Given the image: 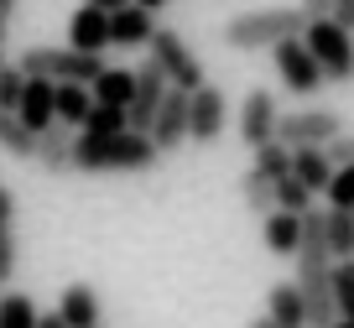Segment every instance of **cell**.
Wrapping results in <instances>:
<instances>
[{
    "label": "cell",
    "instance_id": "cell-43",
    "mask_svg": "<svg viewBox=\"0 0 354 328\" xmlns=\"http://www.w3.org/2000/svg\"><path fill=\"white\" fill-rule=\"evenodd\" d=\"M0 68H6V57H0Z\"/></svg>",
    "mask_w": 354,
    "mask_h": 328
},
{
    "label": "cell",
    "instance_id": "cell-19",
    "mask_svg": "<svg viewBox=\"0 0 354 328\" xmlns=\"http://www.w3.org/2000/svg\"><path fill=\"white\" fill-rule=\"evenodd\" d=\"M292 177H302L313 193H328V183H333L328 152L323 146H292Z\"/></svg>",
    "mask_w": 354,
    "mask_h": 328
},
{
    "label": "cell",
    "instance_id": "cell-33",
    "mask_svg": "<svg viewBox=\"0 0 354 328\" xmlns=\"http://www.w3.org/2000/svg\"><path fill=\"white\" fill-rule=\"evenodd\" d=\"M323 152H328V162H333V167L354 162V136H344V131H339V136H333L328 146H323Z\"/></svg>",
    "mask_w": 354,
    "mask_h": 328
},
{
    "label": "cell",
    "instance_id": "cell-22",
    "mask_svg": "<svg viewBox=\"0 0 354 328\" xmlns=\"http://www.w3.org/2000/svg\"><path fill=\"white\" fill-rule=\"evenodd\" d=\"M88 89H94V99H100V104L131 109V99H136V68H104Z\"/></svg>",
    "mask_w": 354,
    "mask_h": 328
},
{
    "label": "cell",
    "instance_id": "cell-45",
    "mask_svg": "<svg viewBox=\"0 0 354 328\" xmlns=\"http://www.w3.org/2000/svg\"><path fill=\"white\" fill-rule=\"evenodd\" d=\"M94 328H100V323H94Z\"/></svg>",
    "mask_w": 354,
    "mask_h": 328
},
{
    "label": "cell",
    "instance_id": "cell-12",
    "mask_svg": "<svg viewBox=\"0 0 354 328\" xmlns=\"http://www.w3.org/2000/svg\"><path fill=\"white\" fill-rule=\"evenodd\" d=\"M156 37V11H146V6H120V11H110V47H151Z\"/></svg>",
    "mask_w": 354,
    "mask_h": 328
},
{
    "label": "cell",
    "instance_id": "cell-26",
    "mask_svg": "<svg viewBox=\"0 0 354 328\" xmlns=\"http://www.w3.org/2000/svg\"><path fill=\"white\" fill-rule=\"evenodd\" d=\"M84 136H115V131H131V109H120V104H100L94 99V109H88V120L78 125Z\"/></svg>",
    "mask_w": 354,
    "mask_h": 328
},
{
    "label": "cell",
    "instance_id": "cell-18",
    "mask_svg": "<svg viewBox=\"0 0 354 328\" xmlns=\"http://www.w3.org/2000/svg\"><path fill=\"white\" fill-rule=\"evenodd\" d=\"M266 318H277L281 328H308V297H302V286L297 282L271 286V297H266Z\"/></svg>",
    "mask_w": 354,
    "mask_h": 328
},
{
    "label": "cell",
    "instance_id": "cell-15",
    "mask_svg": "<svg viewBox=\"0 0 354 328\" xmlns=\"http://www.w3.org/2000/svg\"><path fill=\"white\" fill-rule=\"evenodd\" d=\"M261 240L271 255H297L302 245V214H292V208H271V214H261Z\"/></svg>",
    "mask_w": 354,
    "mask_h": 328
},
{
    "label": "cell",
    "instance_id": "cell-9",
    "mask_svg": "<svg viewBox=\"0 0 354 328\" xmlns=\"http://www.w3.org/2000/svg\"><path fill=\"white\" fill-rule=\"evenodd\" d=\"M277 120H281V104H277V94L255 84L250 94L240 99V141L250 146V152H255L261 141H277Z\"/></svg>",
    "mask_w": 354,
    "mask_h": 328
},
{
    "label": "cell",
    "instance_id": "cell-38",
    "mask_svg": "<svg viewBox=\"0 0 354 328\" xmlns=\"http://www.w3.org/2000/svg\"><path fill=\"white\" fill-rule=\"evenodd\" d=\"M250 328H281V323H277V318H266V313H261V318H250Z\"/></svg>",
    "mask_w": 354,
    "mask_h": 328
},
{
    "label": "cell",
    "instance_id": "cell-25",
    "mask_svg": "<svg viewBox=\"0 0 354 328\" xmlns=\"http://www.w3.org/2000/svg\"><path fill=\"white\" fill-rule=\"evenodd\" d=\"M240 198H245V208L261 219V214H271V208H277V183H271L266 172H255V167H250V172L240 177Z\"/></svg>",
    "mask_w": 354,
    "mask_h": 328
},
{
    "label": "cell",
    "instance_id": "cell-7",
    "mask_svg": "<svg viewBox=\"0 0 354 328\" xmlns=\"http://www.w3.org/2000/svg\"><path fill=\"white\" fill-rule=\"evenodd\" d=\"M230 125V104H224L219 84H198L188 94V141L193 146H214Z\"/></svg>",
    "mask_w": 354,
    "mask_h": 328
},
{
    "label": "cell",
    "instance_id": "cell-27",
    "mask_svg": "<svg viewBox=\"0 0 354 328\" xmlns=\"http://www.w3.org/2000/svg\"><path fill=\"white\" fill-rule=\"evenodd\" d=\"M250 167L277 183V177L292 172V146H287V141H261V146H255V162H250Z\"/></svg>",
    "mask_w": 354,
    "mask_h": 328
},
{
    "label": "cell",
    "instance_id": "cell-17",
    "mask_svg": "<svg viewBox=\"0 0 354 328\" xmlns=\"http://www.w3.org/2000/svg\"><path fill=\"white\" fill-rule=\"evenodd\" d=\"M57 313H63L68 328H94V323H100V292H94L88 282L63 286V297H57Z\"/></svg>",
    "mask_w": 354,
    "mask_h": 328
},
{
    "label": "cell",
    "instance_id": "cell-32",
    "mask_svg": "<svg viewBox=\"0 0 354 328\" xmlns=\"http://www.w3.org/2000/svg\"><path fill=\"white\" fill-rule=\"evenodd\" d=\"M21 89H26L21 68H0V109H16V104H21Z\"/></svg>",
    "mask_w": 354,
    "mask_h": 328
},
{
    "label": "cell",
    "instance_id": "cell-31",
    "mask_svg": "<svg viewBox=\"0 0 354 328\" xmlns=\"http://www.w3.org/2000/svg\"><path fill=\"white\" fill-rule=\"evenodd\" d=\"M328 203H333V208H354V162L333 167V183H328Z\"/></svg>",
    "mask_w": 354,
    "mask_h": 328
},
{
    "label": "cell",
    "instance_id": "cell-2",
    "mask_svg": "<svg viewBox=\"0 0 354 328\" xmlns=\"http://www.w3.org/2000/svg\"><path fill=\"white\" fill-rule=\"evenodd\" d=\"M308 26L302 6H266V11H240L224 21V47L230 53H271L281 37H297Z\"/></svg>",
    "mask_w": 354,
    "mask_h": 328
},
{
    "label": "cell",
    "instance_id": "cell-21",
    "mask_svg": "<svg viewBox=\"0 0 354 328\" xmlns=\"http://www.w3.org/2000/svg\"><path fill=\"white\" fill-rule=\"evenodd\" d=\"M16 276V193L0 183V286Z\"/></svg>",
    "mask_w": 354,
    "mask_h": 328
},
{
    "label": "cell",
    "instance_id": "cell-42",
    "mask_svg": "<svg viewBox=\"0 0 354 328\" xmlns=\"http://www.w3.org/2000/svg\"><path fill=\"white\" fill-rule=\"evenodd\" d=\"M0 37H6V16H0Z\"/></svg>",
    "mask_w": 354,
    "mask_h": 328
},
{
    "label": "cell",
    "instance_id": "cell-24",
    "mask_svg": "<svg viewBox=\"0 0 354 328\" xmlns=\"http://www.w3.org/2000/svg\"><path fill=\"white\" fill-rule=\"evenodd\" d=\"M0 152H11L16 162H32V152H37V136L21 125L16 109H0Z\"/></svg>",
    "mask_w": 354,
    "mask_h": 328
},
{
    "label": "cell",
    "instance_id": "cell-23",
    "mask_svg": "<svg viewBox=\"0 0 354 328\" xmlns=\"http://www.w3.org/2000/svg\"><path fill=\"white\" fill-rule=\"evenodd\" d=\"M323 235H328L333 261H349V255H354V208H333L328 203V214H323Z\"/></svg>",
    "mask_w": 354,
    "mask_h": 328
},
{
    "label": "cell",
    "instance_id": "cell-39",
    "mask_svg": "<svg viewBox=\"0 0 354 328\" xmlns=\"http://www.w3.org/2000/svg\"><path fill=\"white\" fill-rule=\"evenodd\" d=\"M136 6H146V11H167V0H136Z\"/></svg>",
    "mask_w": 354,
    "mask_h": 328
},
{
    "label": "cell",
    "instance_id": "cell-40",
    "mask_svg": "<svg viewBox=\"0 0 354 328\" xmlns=\"http://www.w3.org/2000/svg\"><path fill=\"white\" fill-rule=\"evenodd\" d=\"M11 11H16V0H0V16H6V21H11Z\"/></svg>",
    "mask_w": 354,
    "mask_h": 328
},
{
    "label": "cell",
    "instance_id": "cell-10",
    "mask_svg": "<svg viewBox=\"0 0 354 328\" xmlns=\"http://www.w3.org/2000/svg\"><path fill=\"white\" fill-rule=\"evenodd\" d=\"M151 136L162 152H177V146L188 141V89H167L162 94V104H156V115H151Z\"/></svg>",
    "mask_w": 354,
    "mask_h": 328
},
{
    "label": "cell",
    "instance_id": "cell-6",
    "mask_svg": "<svg viewBox=\"0 0 354 328\" xmlns=\"http://www.w3.org/2000/svg\"><path fill=\"white\" fill-rule=\"evenodd\" d=\"M146 53L156 57V68L167 73V84H172V89H188V94H193L198 84H209V73H203V63L193 57V47L183 42L177 32H167V26H156V37H151Z\"/></svg>",
    "mask_w": 354,
    "mask_h": 328
},
{
    "label": "cell",
    "instance_id": "cell-44",
    "mask_svg": "<svg viewBox=\"0 0 354 328\" xmlns=\"http://www.w3.org/2000/svg\"><path fill=\"white\" fill-rule=\"evenodd\" d=\"M0 292H6V286H0Z\"/></svg>",
    "mask_w": 354,
    "mask_h": 328
},
{
    "label": "cell",
    "instance_id": "cell-29",
    "mask_svg": "<svg viewBox=\"0 0 354 328\" xmlns=\"http://www.w3.org/2000/svg\"><path fill=\"white\" fill-rule=\"evenodd\" d=\"M277 208H292V214H308L313 208V188L302 183V177H277Z\"/></svg>",
    "mask_w": 354,
    "mask_h": 328
},
{
    "label": "cell",
    "instance_id": "cell-30",
    "mask_svg": "<svg viewBox=\"0 0 354 328\" xmlns=\"http://www.w3.org/2000/svg\"><path fill=\"white\" fill-rule=\"evenodd\" d=\"M333 313L354 323V261L333 266Z\"/></svg>",
    "mask_w": 354,
    "mask_h": 328
},
{
    "label": "cell",
    "instance_id": "cell-13",
    "mask_svg": "<svg viewBox=\"0 0 354 328\" xmlns=\"http://www.w3.org/2000/svg\"><path fill=\"white\" fill-rule=\"evenodd\" d=\"M32 162L42 167L47 177H63V172H73V125L53 120L47 131H37V152H32Z\"/></svg>",
    "mask_w": 354,
    "mask_h": 328
},
{
    "label": "cell",
    "instance_id": "cell-4",
    "mask_svg": "<svg viewBox=\"0 0 354 328\" xmlns=\"http://www.w3.org/2000/svg\"><path fill=\"white\" fill-rule=\"evenodd\" d=\"M302 42L313 47V57L323 63V78L333 84H354V32L339 26L333 16H318V21L302 26Z\"/></svg>",
    "mask_w": 354,
    "mask_h": 328
},
{
    "label": "cell",
    "instance_id": "cell-20",
    "mask_svg": "<svg viewBox=\"0 0 354 328\" xmlns=\"http://www.w3.org/2000/svg\"><path fill=\"white\" fill-rule=\"evenodd\" d=\"M88 109H94V89L88 84H53V115L63 125H84L88 120Z\"/></svg>",
    "mask_w": 354,
    "mask_h": 328
},
{
    "label": "cell",
    "instance_id": "cell-34",
    "mask_svg": "<svg viewBox=\"0 0 354 328\" xmlns=\"http://www.w3.org/2000/svg\"><path fill=\"white\" fill-rule=\"evenodd\" d=\"M333 21H339V26H349V32H354V0H333Z\"/></svg>",
    "mask_w": 354,
    "mask_h": 328
},
{
    "label": "cell",
    "instance_id": "cell-5",
    "mask_svg": "<svg viewBox=\"0 0 354 328\" xmlns=\"http://www.w3.org/2000/svg\"><path fill=\"white\" fill-rule=\"evenodd\" d=\"M271 63H277L287 94H297V99H313L323 84H328V78H323V63L313 57V47L302 42V32L297 37H281V42L271 47Z\"/></svg>",
    "mask_w": 354,
    "mask_h": 328
},
{
    "label": "cell",
    "instance_id": "cell-14",
    "mask_svg": "<svg viewBox=\"0 0 354 328\" xmlns=\"http://www.w3.org/2000/svg\"><path fill=\"white\" fill-rule=\"evenodd\" d=\"M68 47H78V53H104L110 47V11H100V6H78L73 16H68Z\"/></svg>",
    "mask_w": 354,
    "mask_h": 328
},
{
    "label": "cell",
    "instance_id": "cell-36",
    "mask_svg": "<svg viewBox=\"0 0 354 328\" xmlns=\"http://www.w3.org/2000/svg\"><path fill=\"white\" fill-rule=\"evenodd\" d=\"M37 328H68V323H63V313L53 307V313H37Z\"/></svg>",
    "mask_w": 354,
    "mask_h": 328
},
{
    "label": "cell",
    "instance_id": "cell-1",
    "mask_svg": "<svg viewBox=\"0 0 354 328\" xmlns=\"http://www.w3.org/2000/svg\"><path fill=\"white\" fill-rule=\"evenodd\" d=\"M156 162H162V146L146 131L73 136V172H151Z\"/></svg>",
    "mask_w": 354,
    "mask_h": 328
},
{
    "label": "cell",
    "instance_id": "cell-8",
    "mask_svg": "<svg viewBox=\"0 0 354 328\" xmlns=\"http://www.w3.org/2000/svg\"><path fill=\"white\" fill-rule=\"evenodd\" d=\"M339 131H344V120L333 109H297V115L277 120V141H287V146H328Z\"/></svg>",
    "mask_w": 354,
    "mask_h": 328
},
{
    "label": "cell",
    "instance_id": "cell-28",
    "mask_svg": "<svg viewBox=\"0 0 354 328\" xmlns=\"http://www.w3.org/2000/svg\"><path fill=\"white\" fill-rule=\"evenodd\" d=\"M0 328H37V302L26 292H0Z\"/></svg>",
    "mask_w": 354,
    "mask_h": 328
},
{
    "label": "cell",
    "instance_id": "cell-11",
    "mask_svg": "<svg viewBox=\"0 0 354 328\" xmlns=\"http://www.w3.org/2000/svg\"><path fill=\"white\" fill-rule=\"evenodd\" d=\"M167 73L156 68V57H146L141 68H136V99H131V131H151V115H156V104H162V94H167Z\"/></svg>",
    "mask_w": 354,
    "mask_h": 328
},
{
    "label": "cell",
    "instance_id": "cell-16",
    "mask_svg": "<svg viewBox=\"0 0 354 328\" xmlns=\"http://www.w3.org/2000/svg\"><path fill=\"white\" fill-rule=\"evenodd\" d=\"M16 115H21V125H26L32 136H37V131H47V125L57 120V115H53V78H26Z\"/></svg>",
    "mask_w": 354,
    "mask_h": 328
},
{
    "label": "cell",
    "instance_id": "cell-35",
    "mask_svg": "<svg viewBox=\"0 0 354 328\" xmlns=\"http://www.w3.org/2000/svg\"><path fill=\"white\" fill-rule=\"evenodd\" d=\"M333 11V0H302V16L308 21H318V16H328Z\"/></svg>",
    "mask_w": 354,
    "mask_h": 328
},
{
    "label": "cell",
    "instance_id": "cell-3",
    "mask_svg": "<svg viewBox=\"0 0 354 328\" xmlns=\"http://www.w3.org/2000/svg\"><path fill=\"white\" fill-rule=\"evenodd\" d=\"M16 68L26 78H53V84H94L110 63L100 53H78V47H26Z\"/></svg>",
    "mask_w": 354,
    "mask_h": 328
},
{
    "label": "cell",
    "instance_id": "cell-41",
    "mask_svg": "<svg viewBox=\"0 0 354 328\" xmlns=\"http://www.w3.org/2000/svg\"><path fill=\"white\" fill-rule=\"evenodd\" d=\"M323 328H354V323H349V318H333V323H323Z\"/></svg>",
    "mask_w": 354,
    "mask_h": 328
},
{
    "label": "cell",
    "instance_id": "cell-37",
    "mask_svg": "<svg viewBox=\"0 0 354 328\" xmlns=\"http://www.w3.org/2000/svg\"><path fill=\"white\" fill-rule=\"evenodd\" d=\"M88 6H100V11H120V6H131V0H88Z\"/></svg>",
    "mask_w": 354,
    "mask_h": 328
}]
</instances>
